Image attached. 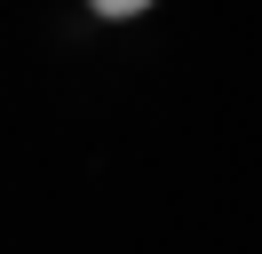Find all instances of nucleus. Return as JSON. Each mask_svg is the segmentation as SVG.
<instances>
[{
	"instance_id": "nucleus-1",
	"label": "nucleus",
	"mask_w": 262,
	"mask_h": 254,
	"mask_svg": "<svg viewBox=\"0 0 262 254\" xmlns=\"http://www.w3.org/2000/svg\"><path fill=\"white\" fill-rule=\"evenodd\" d=\"M88 8H96V16H112V24H119V16H143L151 0H88Z\"/></svg>"
}]
</instances>
